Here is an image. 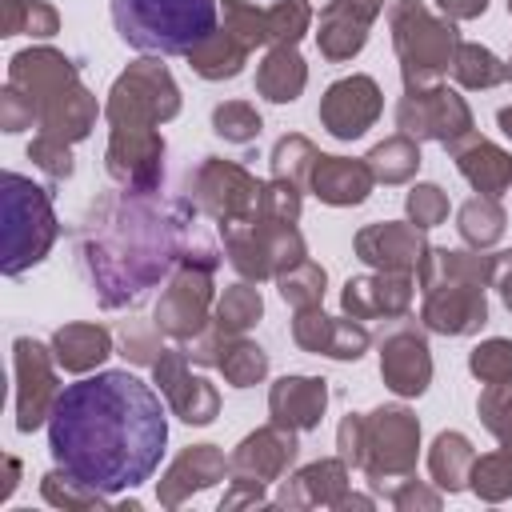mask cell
Segmentation results:
<instances>
[{"label":"cell","instance_id":"obj_1","mask_svg":"<svg viewBox=\"0 0 512 512\" xmlns=\"http://www.w3.org/2000/svg\"><path fill=\"white\" fill-rule=\"evenodd\" d=\"M168 416L132 372L108 368L64 384L48 412V452L84 488L104 496L144 484L164 456Z\"/></svg>","mask_w":512,"mask_h":512},{"label":"cell","instance_id":"obj_3","mask_svg":"<svg viewBox=\"0 0 512 512\" xmlns=\"http://www.w3.org/2000/svg\"><path fill=\"white\" fill-rule=\"evenodd\" d=\"M52 232L56 228H52L48 196L32 180L8 172L4 176V272L16 276L20 268L36 264Z\"/></svg>","mask_w":512,"mask_h":512},{"label":"cell","instance_id":"obj_2","mask_svg":"<svg viewBox=\"0 0 512 512\" xmlns=\"http://www.w3.org/2000/svg\"><path fill=\"white\" fill-rule=\"evenodd\" d=\"M112 24L140 52L180 56L216 36V0H112Z\"/></svg>","mask_w":512,"mask_h":512}]
</instances>
